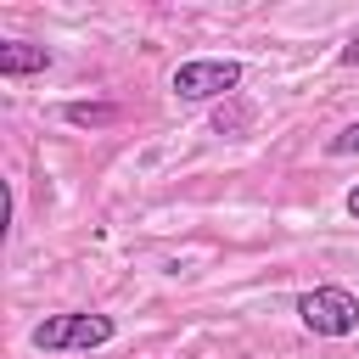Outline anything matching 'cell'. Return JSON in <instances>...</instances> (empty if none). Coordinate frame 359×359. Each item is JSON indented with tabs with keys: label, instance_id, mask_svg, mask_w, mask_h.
<instances>
[{
	"label": "cell",
	"instance_id": "obj_1",
	"mask_svg": "<svg viewBox=\"0 0 359 359\" xmlns=\"http://www.w3.org/2000/svg\"><path fill=\"white\" fill-rule=\"evenodd\" d=\"M118 337V325H112V314H45L34 331H28V342L39 348V353H90V348H107Z\"/></svg>",
	"mask_w": 359,
	"mask_h": 359
},
{
	"label": "cell",
	"instance_id": "obj_2",
	"mask_svg": "<svg viewBox=\"0 0 359 359\" xmlns=\"http://www.w3.org/2000/svg\"><path fill=\"white\" fill-rule=\"evenodd\" d=\"M236 84H241V62H230V56H191L168 79V90L180 101H230Z\"/></svg>",
	"mask_w": 359,
	"mask_h": 359
},
{
	"label": "cell",
	"instance_id": "obj_3",
	"mask_svg": "<svg viewBox=\"0 0 359 359\" xmlns=\"http://www.w3.org/2000/svg\"><path fill=\"white\" fill-rule=\"evenodd\" d=\"M297 320L314 337H353L359 331V297L348 286H314L297 297Z\"/></svg>",
	"mask_w": 359,
	"mask_h": 359
},
{
	"label": "cell",
	"instance_id": "obj_4",
	"mask_svg": "<svg viewBox=\"0 0 359 359\" xmlns=\"http://www.w3.org/2000/svg\"><path fill=\"white\" fill-rule=\"evenodd\" d=\"M50 50L28 45V39H0V79H22V73H45Z\"/></svg>",
	"mask_w": 359,
	"mask_h": 359
},
{
	"label": "cell",
	"instance_id": "obj_5",
	"mask_svg": "<svg viewBox=\"0 0 359 359\" xmlns=\"http://www.w3.org/2000/svg\"><path fill=\"white\" fill-rule=\"evenodd\" d=\"M252 123V107L241 101V95H230V101H219V112H213V135H241Z\"/></svg>",
	"mask_w": 359,
	"mask_h": 359
},
{
	"label": "cell",
	"instance_id": "obj_6",
	"mask_svg": "<svg viewBox=\"0 0 359 359\" xmlns=\"http://www.w3.org/2000/svg\"><path fill=\"white\" fill-rule=\"evenodd\" d=\"M118 107H90V101H73L67 107V123H112Z\"/></svg>",
	"mask_w": 359,
	"mask_h": 359
},
{
	"label": "cell",
	"instance_id": "obj_7",
	"mask_svg": "<svg viewBox=\"0 0 359 359\" xmlns=\"http://www.w3.org/2000/svg\"><path fill=\"white\" fill-rule=\"evenodd\" d=\"M325 151H331V157H353V151H359V123H348L342 135H331V146H325Z\"/></svg>",
	"mask_w": 359,
	"mask_h": 359
},
{
	"label": "cell",
	"instance_id": "obj_8",
	"mask_svg": "<svg viewBox=\"0 0 359 359\" xmlns=\"http://www.w3.org/2000/svg\"><path fill=\"white\" fill-rule=\"evenodd\" d=\"M342 62H348V67H359V28L348 34V45H342Z\"/></svg>",
	"mask_w": 359,
	"mask_h": 359
},
{
	"label": "cell",
	"instance_id": "obj_9",
	"mask_svg": "<svg viewBox=\"0 0 359 359\" xmlns=\"http://www.w3.org/2000/svg\"><path fill=\"white\" fill-rule=\"evenodd\" d=\"M348 213H353V219H359V185H353V191H348Z\"/></svg>",
	"mask_w": 359,
	"mask_h": 359
}]
</instances>
